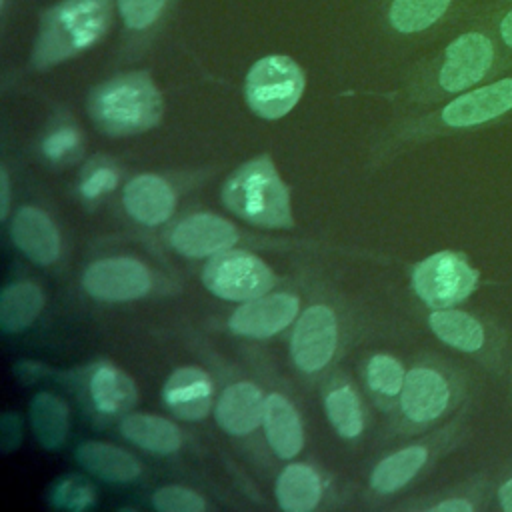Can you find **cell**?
Here are the masks:
<instances>
[{
  "mask_svg": "<svg viewBox=\"0 0 512 512\" xmlns=\"http://www.w3.org/2000/svg\"><path fill=\"white\" fill-rule=\"evenodd\" d=\"M512 74V56L494 30L476 16L442 50L418 64L408 94L414 102L450 100L476 86Z\"/></svg>",
  "mask_w": 512,
  "mask_h": 512,
  "instance_id": "1",
  "label": "cell"
},
{
  "mask_svg": "<svg viewBox=\"0 0 512 512\" xmlns=\"http://www.w3.org/2000/svg\"><path fill=\"white\" fill-rule=\"evenodd\" d=\"M118 16V0H56L38 12L30 68L44 72L100 44Z\"/></svg>",
  "mask_w": 512,
  "mask_h": 512,
  "instance_id": "2",
  "label": "cell"
},
{
  "mask_svg": "<svg viewBox=\"0 0 512 512\" xmlns=\"http://www.w3.org/2000/svg\"><path fill=\"white\" fill-rule=\"evenodd\" d=\"M86 110L100 132L134 136L162 122L164 96L148 70H126L92 86Z\"/></svg>",
  "mask_w": 512,
  "mask_h": 512,
  "instance_id": "3",
  "label": "cell"
},
{
  "mask_svg": "<svg viewBox=\"0 0 512 512\" xmlns=\"http://www.w3.org/2000/svg\"><path fill=\"white\" fill-rule=\"evenodd\" d=\"M224 206L260 228H292L290 192L270 156L262 154L236 168L222 186Z\"/></svg>",
  "mask_w": 512,
  "mask_h": 512,
  "instance_id": "4",
  "label": "cell"
},
{
  "mask_svg": "<svg viewBox=\"0 0 512 512\" xmlns=\"http://www.w3.org/2000/svg\"><path fill=\"white\" fill-rule=\"evenodd\" d=\"M428 326L446 346L472 356L494 376L508 372V328L498 320L460 308H440L428 314Z\"/></svg>",
  "mask_w": 512,
  "mask_h": 512,
  "instance_id": "5",
  "label": "cell"
},
{
  "mask_svg": "<svg viewBox=\"0 0 512 512\" xmlns=\"http://www.w3.org/2000/svg\"><path fill=\"white\" fill-rule=\"evenodd\" d=\"M304 88L306 74L302 66L290 56L270 54L250 66L244 80V98L256 116L278 120L298 104Z\"/></svg>",
  "mask_w": 512,
  "mask_h": 512,
  "instance_id": "6",
  "label": "cell"
},
{
  "mask_svg": "<svg viewBox=\"0 0 512 512\" xmlns=\"http://www.w3.org/2000/svg\"><path fill=\"white\" fill-rule=\"evenodd\" d=\"M480 278V270L464 252L440 250L414 266L412 288L432 310L454 308L478 290Z\"/></svg>",
  "mask_w": 512,
  "mask_h": 512,
  "instance_id": "7",
  "label": "cell"
},
{
  "mask_svg": "<svg viewBox=\"0 0 512 512\" xmlns=\"http://www.w3.org/2000/svg\"><path fill=\"white\" fill-rule=\"evenodd\" d=\"M466 394V378L454 370L422 364L410 368L400 392L404 418L414 426H428L446 416Z\"/></svg>",
  "mask_w": 512,
  "mask_h": 512,
  "instance_id": "8",
  "label": "cell"
},
{
  "mask_svg": "<svg viewBox=\"0 0 512 512\" xmlns=\"http://www.w3.org/2000/svg\"><path fill=\"white\" fill-rule=\"evenodd\" d=\"M204 286L224 300H252L274 286L272 270L244 250L216 252L202 272Z\"/></svg>",
  "mask_w": 512,
  "mask_h": 512,
  "instance_id": "9",
  "label": "cell"
},
{
  "mask_svg": "<svg viewBox=\"0 0 512 512\" xmlns=\"http://www.w3.org/2000/svg\"><path fill=\"white\" fill-rule=\"evenodd\" d=\"M486 4L488 0H388L386 22L400 36H418L450 20L472 22Z\"/></svg>",
  "mask_w": 512,
  "mask_h": 512,
  "instance_id": "10",
  "label": "cell"
},
{
  "mask_svg": "<svg viewBox=\"0 0 512 512\" xmlns=\"http://www.w3.org/2000/svg\"><path fill=\"white\" fill-rule=\"evenodd\" d=\"M82 284L100 300H134L150 290V272L134 258H104L86 268Z\"/></svg>",
  "mask_w": 512,
  "mask_h": 512,
  "instance_id": "11",
  "label": "cell"
},
{
  "mask_svg": "<svg viewBox=\"0 0 512 512\" xmlns=\"http://www.w3.org/2000/svg\"><path fill=\"white\" fill-rule=\"evenodd\" d=\"M180 0H118L122 54H142L170 24Z\"/></svg>",
  "mask_w": 512,
  "mask_h": 512,
  "instance_id": "12",
  "label": "cell"
},
{
  "mask_svg": "<svg viewBox=\"0 0 512 512\" xmlns=\"http://www.w3.org/2000/svg\"><path fill=\"white\" fill-rule=\"evenodd\" d=\"M336 318L328 306H310L300 316L292 334V358L304 372L324 368L336 348Z\"/></svg>",
  "mask_w": 512,
  "mask_h": 512,
  "instance_id": "13",
  "label": "cell"
},
{
  "mask_svg": "<svg viewBox=\"0 0 512 512\" xmlns=\"http://www.w3.org/2000/svg\"><path fill=\"white\" fill-rule=\"evenodd\" d=\"M298 312V298L292 294H262L240 308L230 318V328L236 334L266 338L286 328Z\"/></svg>",
  "mask_w": 512,
  "mask_h": 512,
  "instance_id": "14",
  "label": "cell"
},
{
  "mask_svg": "<svg viewBox=\"0 0 512 512\" xmlns=\"http://www.w3.org/2000/svg\"><path fill=\"white\" fill-rule=\"evenodd\" d=\"M238 238L236 228L214 214H192L172 232V246L188 258H204L230 248Z\"/></svg>",
  "mask_w": 512,
  "mask_h": 512,
  "instance_id": "15",
  "label": "cell"
},
{
  "mask_svg": "<svg viewBox=\"0 0 512 512\" xmlns=\"http://www.w3.org/2000/svg\"><path fill=\"white\" fill-rule=\"evenodd\" d=\"M14 244L34 262L52 264L60 254V236L46 212L24 206L16 212L10 226Z\"/></svg>",
  "mask_w": 512,
  "mask_h": 512,
  "instance_id": "16",
  "label": "cell"
},
{
  "mask_svg": "<svg viewBox=\"0 0 512 512\" xmlns=\"http://www.w3.org/2000/svg\"><path fill=\"white\" fill-rule=\"evenodd\" d=\"M452 442H454V438L442 442L440 446L434 440L410 444V446L386 456L382 462H378V466L372 472V478H370L372 488H376L382 494H390V492L404 488L432 462L434 452L438 448L450 446Z\"/></svg>",
  "mask_w": 512,
  "mask_h": 512,
  "instance_id": "17",
  "label": "cell"
},
{
  "mask_svg": "<svg viewBox=\"0 0 512 512\" xmlns=\"http://www.w3.org/2000/svg\"><path fill=\"white\" fill-rule=\"evenodd\" d=\"M124 206L138 222L156 226L172 216L176 196L164 178L156 174H140L126 184Z\"/></svg>",
  "mask_w": 512,
  "mask_h": 512,
  "instance_id": "18",
  "label": "cell"
},
{
  "mask_svg": "<svg viewBox=\"0 0 512 512\" xmlns=\"http://www.w3.org/2000/svg\"><path fill=\"white\" fill-rule=\"evenodd\" d=\"M162 396L180 418L200 420L210 410L212 380L202 368L184 366L168 378Z\"/></svg>",
  "mask_w": 512,
  "mask_h": 512,
  "instance_id": "19",
  "label": "cell"
},
{
  "mask_svg": "<svg viewBox=\"0 0 512 512\" xmlns=\"http://www.w3.org/2000/svg\"><path fill=\"white\" fill-rule=\"evenodd\" d=\"M266 400L250 382L228 386L216 406L218 424L230 434H248L264 420Z\"/></svg>",
  "mask_w": 512,
  "mask_h": 512,
  "instance_id": "20",
  "label": "cell"
},
{
  "mask_svg": "<svg viewBox=\"0 0 512 512\" xmlns=\"http://www.w3.org/2000/svg\"><path fill=\"white\" fill-rule=\"evenodd\" d=\"M264 430L270 448L280 458H292L302 448V426L294 406L282 396L272 394L264 406Z\"/></svg>",
  "mask_w": 512,
  "mask_h": 512,
  "instance_id": "21",
  "label": "cell"
},
{
  "mask_svg": "<svg viewBox=\"0 0 512 512\" xmlns=\"http://www.w3.org/2000/svg\"><path fill=\"white\" fill-rule=\"evenodd\" d=\"M76 456L84 468L110 482H128L140 474V462L132 454L106 442H84Z\"/></svg>",
  "mask_w": 512,
  "mask_h": 512,
  "instance_id": "22",
  "label": "cell"
},
{
  "mask_svg": "<svg viewBox=\"0 0 512 512\" xmlns=\"http://www.w3.org/2000/svg\"><path fill=\"white\" fill-rule=\"evenodd\" d=\"M322 494L318 474L306 464H288L276 484L278 504L288 512H310Z\"/></svg>",
  "mask_w": 512,
  "mask_h": 512,
  "instance_id": "23",
  "label": "cell"
},
{
  "mask_svg": "<svg viewBox=\"0 0 512 512\" xmlns=\"http://www.w3.org/2000/svg\"><path fill=\"white\" fill-rule=\"evenodd\" d=\"M120 432L130 442L158 454H170L180 446L178 428L170 420L152 414H128L120 422Z\"/></svg>",
  "mask_w": 512,
  "mask_h": 512,
  "instance_id": "24",
  "label": "cell"
},
{
  "mask_svg": "<svg viewBox=\"0 0 512 512\" xmlns=\"http://www.w3.org/2000/svg\"><path fill=\"white\" fill-rule=\"evenodd\" d=\"M90 394L100 412L116 414L136 402L134 382L116 366L100 364L90 380Z\"/></svg>",
  "mask_w": 512,
  "mask_h": 512,
  "instance_id": "25",
  "label": "cell"
},
{
  "mask_svg": "<svg viewBox=\"0 0 512 512\" xmlns=\"http://www.w3.org/2000/svg\"><path fill=\"white\" fill-rule=\"evenodd\" d=\"M44 306L42 290L32 282H18L4 288L0 298V324L4 332L28 328Z\"/></svg>",
  "mask_w": 512,
  "mask_h": 512,
  "instance_id": "26",
  "label": "cell"
},
{
  "mask_svg": "<svg viewBox=\"0 0 512 512\" xmlns=\"http://www.w3.org/2000/svg\"><path fill=\"white\" fill-rule=\"evenodd\" d=\"M36 438L46 448H58L66 436V406L52 394H38L30 406Z\"/></svg>",
  "mask_w": 512,
  "mask_h": 512,
  "instance_id": "27",
  "label": "cell"
},
{
  "mask_svg": "<svg viewBox=\"0 0 512 512\" xmlns=\"http://www.w3.org/2000/svg\"><path fill=\"white\" fill-rule=\"evenodd\" d=\"M326 414L344 438H356L362 432V408L356 392L348 386H340L326 396Z\"/></svg>",
  "mask_w": 512,
  "mask_h": 512,
  "instance_id": "28",
  "label": "cell"
},
{
  "mask_svg": "<svg viewBox=\"0 0 512 512\" xmlns=\"http://www.w3.org/2000/svg\"><path fill=\"white\" fill-rule=\"evenodd\" d=\"M82 130L72 120L56 122L42 140V152L52 162H62L72 158L82 150Z\"/></svg>",
  "mask_w": 512,
  "mask_h": 512,
  "instance_id": "29",
  "label": "cell"
},
{
  "mask_svg": "<svg viewBox=\"0 0 512 512\" xmlns=\"http://www.w3.org/2000/svg\"><path fill=\"white\" fill-rule=\"evenodd\" d=\"M366 378L372 390L384 394V396H396L402 392L406 372L402 364L388 354H376L368 362Z\"/></svg>",
  "mask_w": 512,
  "mask_h": 512,
  "instance_id": "30",
  "label": "cell"
},
{
  "mask_svg": "<svg viewBox=\"0 0 512 512\" xmlns=\"http://www.w3.org/2000/svg\"><path fill=\"white\" fill-rule=\"evenodd\" d=\"M152 504L160 512H202L206 502L196 492L182 486H164L154 492Z\"/></svg>",
  "mask_w": 512,
  "mask_h": 512,
  "instance_id": "31",
  "label": "cell"
},
{
  "mask_svg": "<svg viewBox=\"0 0 512 512\" xmlns=\"http://www.w3.org/2000/svg\"><path fill=\"white\" fill-rule=\"evenodd\" d=\"M482 16L494 30L502 48L512 56V0H488Z\"/></svg>",
  "mask_w": 512,
  "mask_h": 512,
  "instance_id": "32",
  "label": "cell"
},
{
  "mask_svg": "<svg viewBox=\"0 0 512 512\" xmlns=\"http://www.w3.org/2000/svg\"><path fill=\"white\" fill-rule=\"evenodd\" d=\"M52 500L60 508L82 510L94 502V492L90 484H86L82 478H68L54 488Z\"/></svg>",
  "mask_w": 512,
  "mask_h": 512,
  "instance_id": "33",
  "label": "cell"
},
{
  "mask_svg": "<svg viewBox=\"0 0 512 512\" xmlns=\"http://www.w3.org/2000/svg\"><path fill=\"white\" fill-rule=\"evenodd\" d=\"M116 184H118L116 168L110 164H98L86 172V178L80 184V192L86 198H98V196L110 192Z\"/></svg>",
  "mask_w": 512,
  "mask_h": 512,
  "instance_id": "34",
  "label": "cell"
},
{
  "mask_svg": "<svg viewBox=\"0 0 512 512\" xmlns=\"http://www.w3.org/2000/svg\"><path fill=\"white\" fill-rule=\"evenodd\" d=\"M496 506L504 512H512V464L504 468L496 476V488H494Z\"/></svg>",
  "mask_w": 512,
  "mask_h": 512,
  "instance_id": "35",
  "label": "cell"
},
{
  "mask_svg": "<svg viewBox=\"0 0 512 512\" xmlns=\"http://www.w3.org/2000/svg\"><path fill=\"white\" fill-rule=\"evenodd\" d=\"M8 208H10V180L6 170H0V218L6 220L8 216Z\"/></svg>",
  "mask_w": 512,
  "mask_h": 512,
  "instance_id": "36",
  "label": "cell"
},
{
  "mask_svg": "<svg viewBox=\"0 0 512 512\" xmlns=\"http://www.w3.org/2000/svg\"><path fill=\"white\" fill-rule=\"evenodd\" d=\"M508 384H510V410H512V352H510V360H508Z\"/></svg>",
  "mask_w": 512,
  "mask_h": 512,
  "instance_id": "37",
  "label": "cell"
},
{
  "mask_svg": "<svg viewBox=\"0 0 512 512\" xmlns=\"http://www.w3.org/2000/svg\"><path fill=\"white\" fill-rule=\"evenodd\" d=\"M8 2H10V0H0V18H2V20L6 18V12H8Z\"/></svg>",
  "mask_w": 512,
  "mask_h": 512,
  "instance_id": "38",
  "label": "cell"
}]
</instances>
